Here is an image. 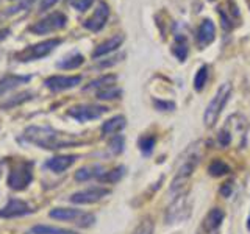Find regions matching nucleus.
Returning a JSON list of instances; mask_svg holds the SVG:
<instances>
[{
    "mask_svg": "<svg viewBox=\"0 0 250 234\" xmlns=\"http://www.w3.org/2000/svg\"><path fill=\"white\" fill-rule=\"evenodd\" d=\"M207 81H208V66L203 64L194 77V89L197 92H200L203 88H205Z\"/></svg>",
    "mask_w": 250,
    "mask_h": 234,
    "instance_id": "27",
    "label": "nucleus"
},
{
    "mask_svg": "<svg viewBox=\"0 0 250 234\" xmlns=\"http://www.w3.org/2000/svg\"><path fill=\"white\" fill-rule=\"evenodd\" d=\"M247 230L250 231V215H249V218H247Z\"/></svg>",
    "mask_w": 250,
    "mask_h": 234,
    "instance_id": "41",
    "label": "nucleus"
},
{
    "mask_svg": "<svg viewBox=\"0 0 250 234\" xmlns=\"http://www.w3.org/2000/svg\"><path fill=\"white\" fill-rule=\"evenodd\" d=\"M153 105L158 111H174L175 103L174 101H167V100H160V98H153Z\"/></svg>",
    "mask_w": 250,
    "mask_h": 234,
    "instance_id": "33",
    "label": "nucleus"
},
{
    "mask_svg": "<svg viewBox=\"0 0 250 234\" xmlns=\"http://www.w3.org/2000/svg\"><path fill=\"white\" fill-rule=\"evenodd\" d=\"M33 179V162L22 161L11 169L8 175V186L14 191H23L30 186Z\"/></svg>",
    "mask_w": 250,
    "mask_h": 234,
    "instance_id": "5",
    "label": "nucleus"
},
{
    "mask_svg": "<svg viewBox=\"0 0 250 234\" xmlns=\"http://www.w3.org/2000/svg\"><path fill=\"white\" fill-rule=\"evenodd\" d=\"M231 96V84L230 83H222L221 88L217 89L216 96L211 98V101L208 103L205 113H203V122H205L207 127H213L216 123V120L221 116L222 109L225 106V103L229 101Z\"/></svg>",
    "mask_w": 250,
    "mask_h": 234,
    "instance_id": "4",
    "label": "nucleus"
},
{
    "mask_svg": "<svg viewBox=\"0 0 250 234\" xmlns=\"http://www.w3.org/2000/svg\"><path fill=\"white\" fill-rule=\"evenodd\" d=\"M217 13L221 16V23L225 31H231L241 23V13L234 0H225L217 6Z\"/></svg>",
    "mask_w": 250,
    "mask_h": 234,
    "instance_id": "8",
    "label": "nucleus"
},
{
    "mask_svg": "<svg viewBox=\"0 0 250 234\" xmlns=\"http://www.w3.org/2000/svg\"><path fill=\"white\" fill-rule=\"evenodd\" d=\"M108 111L106 106H99V105H77L67 109V116L78 122H89L100 119L102 116Z\"/></svg>",
    "mask_w": 250,
    "mask_h": 234,
    "instance_id": "9",
    "label": "nucleus"
},
{
    "mask_svg": "<svg viewBox=\"0 0 250 234\" xmlns=\"http://www.w3.org/2000/svg\"><path fill=\"white\" fill-rule=\"evenodd\" d=\"M124 41H125V36H124L122 33L114 35L113 38L106 39L105 42L99 44V45L96 47V49H94V52H92V58H94V59H97V58H100V57H105V55H108V53H111V52L117 50V49H119V47L122 45Z\"/></svg>",
    "mask_w": 250,
    "mask_h": 234,
    "instance_id": "16",
    "label": "nucleus"
},
{
    "mask_svg": "<svg viewBox=\"0 0 250 234\" xmlns=\"http://www.w3.org/2000/svg\"><path fill=\"white\" fill-rule=\"evenodd\" d=\"M31 80L30 75H6L0 80V97H3L6 92H10L21 84H25Z\"/></svg>",
    "mask_w": 250,
    "mask_h": 234,
    "instance_id": "17",
    "label": "nucleus"
},
{
    "mask_svg": "<svg viewBox=\"0 0 250 234\" xmlns=\"http://www.w3.org/2000/svg\"><path fill=\"white\" fill-rule=\"evenodd\" d=\"M61 42H62V39L52 38V39H47V41H42V42L31 44V45L25 47V49L16 52L14 59L19 62H28V61H36V59L45 58L47 55H50Z\"/></svg>",
    "mask_w": 250,
    "mask_h": 234,
    "instance_id": "3",
    "label": "nucleus"
},
{
    "mask_svg": "<svg viewBox=\"0 0 250 234\" xmlns=\"http://www.w3.org/2000/svg\"><path fill=\"white\" fill-rule=\"evenodd\" d=\"M77 161V156L74 155H64V156H53L45 162V167L50 169L55 174H61V172L67 170L72 164Z\"/></svg>",
    "mask_w": 250,
    "mask_h": 234,
    "instance_id": "18",
    "label": "nucleus"
},
{
    "mask_svg": "<svg viewBox=\"0 0 250 234\" xmlns=\"http://www.w3.org/2000/svg\"><path fill=\"white\" fill-rule=\"evenodd\" d=\"M11 33V30L10 28H2L0 30V41H3V39H6L8 36H10Z\"/></svg>",
    "mask_w": 250,
    "mask_h": 234,
    "instance_id": "40",
    "label": "nucleus"
},
{
    "mask_svg": "<svg viewBox=\"0 0 250 234\" xmlns=\"http://www.w3.org/2000/svg\"><path fill=\"white\" fill-rule=\"evenodd\" d=\"M105 172L100 166H92V167H82L80 170L75 172V179L77 181H88L91 178H100Z\"/></svg>",
    "mask_w": 250,
    "mask_h": 234,
    "instance_id": "23",
    "label": "nucleus"
},
{
    "mask_svg": "<svg viewBox=\"0 0 250 234\" xmlns=\"http://www.w3.org/2000/svg\"><path fill=\"white\" fill-rule=\"evenodd\" d=\"M127 125V119L124 116H114L111 119H108L106 122H104L102 125V135L108 136V135H117L121 130L125 128Z\"/></svg>",
    "mask_w": 250,
    "mask_h": 234,
    "instance_id": "20",
    "label": "nucleus"
},
{
    "mask_svg": "<svg viewBox=\"0 0 250 234\" xmlns=\"http://www.w3.org/2000/svg\"><path fill=\"white\" fill-rule=\"evenodd\" d=\"M30 233L31 234H77L75 231L57 228V226H50V225H36L30 230Z\"/></svg>",
    "mask_w": 250,
    "mask_h": 234,
    "instance_id": "25",
    "label": "nucleus"
},
{
    "mask_svg": "<svg viewBox=\"0 0 250 234\" xmlns=\"http://www.w3.org/2000/svg\"><path fill=\"white\" fill-rule=\"evenodd\" d=\"M122 96V91L116 86H108V88H104L97 92V98L99 100H114L119 98Z\"/></svg>",
    "mask_w": 250,
    "mask_h": 234,
    "instance_id": "29",
    "label": "nucleus"
},
{
    "mask_svg": "<svg viewBox=\"0 0 250 234\" xmlns=\"http://www.w3.org/2000/svg\"><path fill=\"white\" fill-rule=\"evenodd\" d=\"M222 222H224V211L221 208H213L207 214L205 220H203V228H205L207 233L214 234L219 228H221Z\"/></svg>",
    "mask_w": 250,
    "mask_h": 234,
    "instance_id": "19",
    "label": "nucleus"
},
{
    "mask_svg": "<svg viewBox=\"0 0 250 234\" xmlns=\"http://www.w3.org/2000/svg\"><path fill=\"white\" fill-rule=\"evenodd\" d=\"M33 208H31L27 201L19 200V198H10L6 205L0 209V217L2 218H13V217H21V215H28L33 213Z\"/></svg>",
    "mask_w": 250,
    "mask_h": 234,
    "instance_id": "14",
    "label": "nucleus"
},
{
    "mask_svg": "<svg viewBox=\"0 0 250 234\" xmlns=\"http://www.w3.org/2000/svg\"><path fill=\"white\" fill-rule=\"evenodd\" d=\"M111 192L106 187H91V189H84L80 192H75L70 195V201L77 203V205H91V203H97L104 197Z\"/></svg>",
    "mask_w": 250,
    "mask_h": 234,
    "instance_id": "13",
    "label": "nucleus"
},
{
    "mask_svg": "<svg viewBox=\"0 0 250 234\" xmlns=\"http://www.w3.org/2000/svg\"><path fill=\"white\" fill-rule=\"evenodd\" d=\"M22 137L27 142L41 147L44 150H61V148L82 144V140L78 137L67 135V133L57 131L49 127H28L23 131Z\"/></svg>",
    "mask_w": 250,
    "mask_h": 234,
    "instance_id": "1",
    "label": "nucleus"
},
{
    "mask_svg": "<svg viewBox=\"0 0 250 234\" xmlns=\"http://www.w3.org/2000/svg\"><path fill=\"white\" fill-rule=\"evenodd\" d=\"M117 77L109 74V75H104V77H99L96 80L89 81V84H86L83 91H92V89H104V88H108V86H113V83H116Z\"/></svg>",
    "mask_w": 250,
    "mask_h": 234,
    "instance_id": "24",
    "label": "nucleus"
},
{
    "mask_svg": "<svg viewBox=\"0 0 250 234\" xmlns=\"http://www.w3.org/2000/svg\"><path fill=\"white\" fill-rule=\"evenodd\" d=\"M108 145H109V150H111L113 153L119 155L124 150V137L121 135H114V137L109 140Z\"/></svg>",
    "mask_w": 250,
    "mask_h": 234,
    "instance_id": "31",
    "label": "nucleus"
},
{
    "mask_svg": "<svg viewBox=\"0 0 250 234\" xmlns=\"http://www.w3.org/2000/svg\"><path fill=\"white\" fill-rule=\"evenodd\" d=\"M124 57H125L124 53H119V55H117V57H114V58H108L106 61H102V62H99L97 67H99V69H102V67H109V66H114L116 62H119V61H121Z\"/></svg>",
    "mask_w": 250,
    "mask_h": 234,
    "instance_id": "37",
    "label": "nucleus"
},
{
    "mask_svg": "<svg viewBox=\"0 0 250 234\" xmlns=\"http://www.w3.org/2000/svg\"><path fill=\"white\" fill-rule=\"evenodd\" d=\"M124 175H125V167L119 166V167L113 169L111 172H105V174L102 175L99 179L102 183H117Z\"/></svg>",
    "mask_w": 250,
    "mask_h": 234,
    "instance_id": "28",
    "label": "nucleus"
},
{
    "mask_svg": "<svg viewBox=\"0 0 250 234\" xmlns=\"http://www.w3.org/2000/svg\"><path fill=\"white\" fill-rule=\"evenodd\" d=\"M109 18V6L105 2H100L96 8V11L91 16L89 19H86L83 22V27L86 30L92 31V33H99V31L106 25Z\"/></svg>",
    "mask_w": 250,
    "mask_h": 234,
    "instance_id": "11",
    "label": "nucleus"
},
{
    "mask_svg": "<svg viewBox=\"0 0 250 234\" xmlns=\"http://www.w3.org/2000/svg\"><path fill=\"white\" fill-rule=\"evenodd\" d=\"M172 53L175 55V58L178 61H185L188 58V53H189V47H188V41L183 35L175 36V42L172 45Z\"/></svg>",
    "mask_w": 250,
    "mask_h": 234,
    "instance_id": "22",
    "label": "nucleus"
},
{
    "mask_svg": "<svg viewBox=\"0 0 250 234\" xmlns=\"http://www.w3.org/2000/svg\"><path fill=\"white\" fill-rule=\"evenodd\" d=\"M83 62H84V57L82 53H70L66 58H62L61 61L57 62V67L64 69V70H72V69L80 67Z\"/></svg>",
    "mask_w": 250,
    "mask_h": 234,
    "instance_id": "21",
    "label": "nucleus"
},
{
    "mask_svg": "<svg viewBox=\"0 0 250 234\" xmlns=\"http://www.w3.org/2000/svg\"><path fill=\"white\" fill-rule=\"evenodd\" d=\"M31 96H33V94H31V92H22V94H19V96H16V97H14V100L11 98L10 101H6V103L3 105V108H10V106L19 105V103H22V101H25V100L31 98Z\"/></svg>",
    "mask_w": 250,
    "mask_h": 234,
    "instance_id": "34",
    "label": "nucleus"
},
{
    "mask_svg": "<svg viewBox=\"0 0 250 234\" xmlns=\"http://www.w3.org/2000/svg\"><path fill=\"white\" fill-rule=\"evenodd\" d=\"M153 233V223L150 222V218H146L144 222H141L136 231L133 234H152Z\"/></svg>",
    "mask_w": 250,
    "mask_h": 234,
    "instance_id": "35",
    "label": "nucleus"
},
{
    "mask_svg": "<svg viewBox=\"0 0 250 234\" xmlns=\"http://www.w3.org/2000/svg\"><path fill=\"white\" fill-rule=\"evenodd\" d=\"M58 2H60V0H41V3H39V11H41V13L49 11L50 8H53Z\"/></svg>",
    "mask_w": 250,
    "mask_h": 234,
    "instance_id": "38",
    "label": "nucleus"
},
{
    "mask_svg": "<svg viewBox=\"0 0 250 234\" xmlns=\"http://www.w3.org/2000/svg\"><path fill=\"white\" fill-rule=\"evenodd\" d=\"M189 214H191V206L185 194V195H180V197H175L174 203L167 206L164 218L167 220V223H177V222L186 220V218L189 217Z\"/></svg>",
    "mask_w": 250,
    "mask_h": 234,
    "instance_id": "10",
    "label": "nucleus"
},
{
    "mask_svg": "<svg viewBox=\"0 0 250 234\" xmlns=\"http://www.w3.org/2000/svg\"><path fill=\"white\" fill-rule=\"evenodd\" d=\"M35 0H23V2H21L19 5H16L13 8H8L6 14H14V13H19L22 10H28V8L31 6V3H33Z\"/></svg>",
    "mask_w": 250,
    "mask_h": 234,
    "instance_id": "36",
    "label": "nucleus"
},
{
    "mask_svg": "<svg viewBox=\"0 0 250 234\" xmlns=\"http://www.w3.org/2000/svg\"><path fill=\"white\" fill-rule=\"evenodd\" d=\"M138 144H139L141 152H143L144 155H150L153 152V148H155L156 139H155V136H143L139 139Z\"/></svg>",
    "mask_w": 250,
    "mask_h": 234,
    "instance_id": "30",
    "label": "nucleus"
},
{
    "mask_svg": "<svg viewBox=\"0 0 250 234\" xmlns=\"http://www.w3.org/2000/svg\"><path fill=\"white\" fill-rule=\"evenodd\" d=\"M200 145H202V142H195V144L189 145L188 147V150L182 155V158H180L177 174H175V178H174V181H172V186H170V192L177 194V197L186 194L188 179L192 176L194 170L200 161V156H202V147Z\"/></svg>",
    "mask_w": 250,
    "mask_h": 234,
    "instance_id": "2",
    "label": "nucleus"
},
{
    "mask_svg": "<svg viewBox=\"0 0 250 234\" xmlns=\"http://www.w3.org/2000/svg\"><path fill=\"white\" fill-rule=\"evenodd\" d=\"M67 23V16L61 11H53L49 16H45L41 20L35 22L28 30L35 35H49L53 31L64 28Z\"/></svg>",
    "mask_w": 250,
    "mask_h": 234,
    "instance_id": "7",
    "label": "nucleus"
},
{
    "mask_svg": "<svg viewBox=\"0 0 250 234\" xmlns=\"http://www.w3.org/2000/svg\"><path fill=\"white\" fill-rule=\"evenodd\" d=\"M49 215L52 218H57V220L77 223L78 226H83V228H88V226L94 225V222H96V215L94 214H88L83 213V211L70 209V208H55L50 211Z\"/></svg>",
    "mask_w": 250,
    "mask_h": 234,
    "instance_id": "6",
    "label": "nucleus"
},
{
    "mask_svg": "<svg viewBox=\"0 0 250 234\" xmlns=\"http://www.w3.org/2000/svg\"><path fill=\"white\" fill-rule=\"evenodd\" d=\"M96 2V0H69V3L72 8H75L77 11L84 13L88 8H91V5Z\"/></svg>",
    "mask_w": 250,
    "mask_h": 234,
    "instance_id": "32",
    "label": "nucleus"
},
{
    "mask_svg": "<svg viewBox=\"0 0 250 234\" xmlns=\"http://www.w3.org/2000/svg\"><path fill=\"white\" fill-rule=\"evenodd\" d=\"M231 191H233V181H229L221 187V195L222 197H229V195L231 194Z\"/></svg>",
    "mask_w": 250,
    "mask_h": 234,
    "instance_id": "39",
    "label": "nucleus"
},
{
    "mask_svg": "<svg viewBox=\"0 0 250 234\" xmlns=\"http://www.w3.org/2000/svg\"><path fill=\"white\" fill-rule=\"evenodd\" d=\"M195 38H197V45L200 47V49H205L207 45H209L216 38L214 22L211 19H203L202 23L199 25L197 36H195Z\"/></svg>",
    "mask_w": 250,
    "mask_h": 234,
    "instance_id": "15",
    "label": "nucleus"
},
{
    "mask_svg": "<svg viewBox=\"0 0 250 234\" xmlns=\"http://www.w3.org/2000/svg\"><path fill=\"white\" fill-rule=\"evenodd\" d=\"M82 83V75H72V77H64V75H53L45 78V88L50 89L52 92H61L72 89L75 86Z\"/></svg>",
    "mask_w": 250,
    "mask_h": 234,
    "instance_id": "12",
    "label": "nucleus"
},
{
    "mask_svg": "<svg viewBox=\"0 0 250 234\" xmlns=\"http://www.w3.org/2000/svg\"><path fill=\"white\" fill-rule=\"evenodd\" d=\"M230 172V166L227 162H224L222 159H214L213 162L208 166V174L211 176H222V175H227Z\"/></svg>",
    "mask_w": 250,
    "mask_h": 234,
    "instance_id": "26",
    "label": "nucleus"
}]
</instances>
